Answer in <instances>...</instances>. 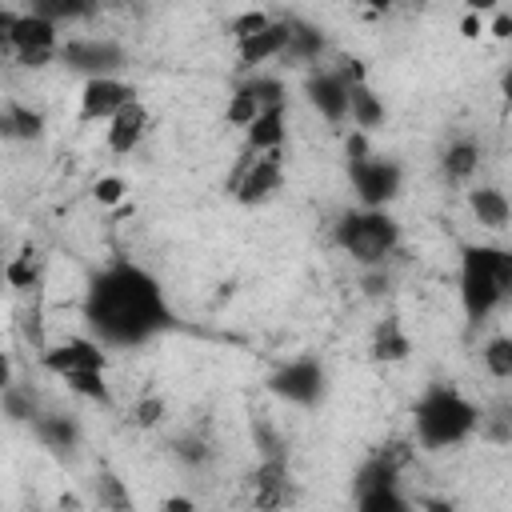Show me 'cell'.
<instances>
[{
    "label": "cell",
    "instance_id": "cell-11",
    "mask_svg": "<svg viewBox=\"0 0 512 512\" xmlns=\"http://www.w3.org/2000/svg\"><path fill=\"white\" fill-rule=\"evenodd\" d=\"M136 96L132 84H124L120 76H96V80H84L80 88V120L92 124V120H116Z\"/></svg>",
    "mask_w": 512,
    "mask_h": 512
},
{
    "label": "cell",
    "instance_id": "cell-37",
    "mask_svg": "<svg viewBox=\"0 0 512 512\" xmlns=\"http://www.w3.org/2000/svg\"><path fill=\"white\" fill-rule=\"evenodd\" d=\"M364 288H368V296H380V292L388 288V276L376 268V272H368V276H364Z\"/></svg>",
    "mask_w": 512,
    "mask_h": 512
},
{
    "label": "cell",
    "instance_id": "cell-42",
    "mask_svg": "<svg viewBox=\"0 0 512 512\" xmlns=\"http://www.w3.org/2000/svg\"><path fill=\"white\" fill-rule=\"evenodd\" d=\"M420 508H424V512H452V504H448V500H424Z\"/></svg>",
    "mask_w": 512,
    "mask_h": 512
},
{
    "label": "cell",
    "instance_id": "cell-14",
    "mask_svg": "<svg viewBox=\"0 0 512 512\" xmlns=\"http://www.w3.org/2000/svg\"><path fill=\"white\" fill-rule=\"evenodd\" d=\"M288 36H292V32H288V20H272L264 32L236 40V60H240V68L252 72V68H260V64L284 56V52H288Z\"/></svg>",
    "mask_w": 512,
    "mask_h": 512
},
{
    "label": "cell",
    "instance_id": "cell-27",
    "mask_svg": "<svg viewBox=\"0 0 512 512\" xmlns=\"http://www.w3.org/2000/svg\"><path fill=\"white\" fill-rule=\"evenodd\" d=\"M40 276H44V260L28 248V252H20V256H12L8 260V268H4V280L12 284V288H36L40 284Z\"/></svg>",
    "mask_w": 512,
    "mask_h": 512
},
{
    "label": "cell",
    "instance_id": "cell-26",
    "mask_svg": "<svg viewBox=\"0 0 512 512\" xmlns=\"http://www.w3.org/2000/svg\"><path fill=\"white\" fill-rule=\"evenodd\" d=\"M356 512H412V504L400 488H368L356 492Z\"/></svg>",
    "mask_w": 512,
    "mask_h": 512
},
{
    "label": "cell",
    "instance_id": "cell-6",
    "mask_svg": "<svg viewBox=\"0 0 512 512\" xmlns=\"http://www.w3.org/2000/svg\"><path fill=\"white\" fill-rule=\"evenodd\" d=\"M280 184H284V156H280V152L256 156V152L244 148V156H240L236 176H232L228 188H232V196H236L240 204H264L268 196L280 192Z\"/></svg>",
    "mask_w": 512,
    "mask_h": 512
},
{
    "label": "cell",
    "instance_id": "cell-4",
    "mask_svg": "<svg viewBox=\"0 0 512 512\" xmlns=\"http://www.w3.org/2000/svg\"><path fill=\"white\" fill-rule=\"evenodd\" d=\"M332 240L340 252H348L356 264L364 268H380L396 244H400V224L384 212V208H352L336 220Z\"/></svg>",
    "mask_w": 512,
    "mask_h": 512
},
{
    "label": "cell",
    "instance_id": "cell-19",
    "mask_svg": "<svg viewBox=\"0 0 512 512\" xmlns=\"http://www.w3.org/2000/svg\"><path fill=\"white\" fill-rule=\"evenodd\" d=\"M32 432H36V440H40L44 448H52V452H72V448L80 444V424H76L68 412H40V416L32 420Z\"/></svg>",
    "mask_w": 512,
    "mask_h": 512
},
{
    "label": "cell",
    "instance_id": "cell-10",
    "mask_svg": "<svg viewBox=\"0 0 512 512\" xmlns=\"http://www.w3.org/2000/svg\"><path fill=\"white\" fill-rule=\"evenodd\" d=\"M40 364L52 372V376H76V372H104L108 368V352L100 340H88V336H72L64 344H48L40 352Z\"/></svg>",
    "mask_w": 512,
    "mask_h": 512
},
{
    "label": "cell",
    "instance_id": "cell-9",
    "mask_svg": "<svg viewBox=\"0 0 512 512\" xmlns=\"http://www.w3.org/2000/svg\"><path fill=\"white\" fill-rule=\"evenodd\" d=\"M60 64L72 72H84V80L116 76V68L124 64V48L104 36H72L60 48Z\"/></svg>",
    "mask_w": 512,
    "mask_h": 512
},
{
    "label": "cell",
    "instance_id": "cell-1",
    "mask_svg": "<svg viewBox=\"0 0 512 512\" xmlns=\"http://www.w3.org/2000/svg\"><path fill=\"white\" fill-rule=\"evenodd\" d=\"M84 320L104 348H136L172 324V308L152 272L132 260L104 264L84 296Z\"/></svg>",
    "mask_w": 512,
    "mask_h": 512
},
{
    "label": "cell",
    "instance_id": "cell-39",
    "mask_svg": "<svg viewBox=\"0 0 512 512\" xmlns=\"http://www.w3.org/2000/svg\"><path fill=\"white\" fill-rule=\"evenodd\" d=\"M492 36H500V40L512 36V16H508V12H496V20H492Z\"/></svg>",
    "mask_w": 512,
    "mask_h": 512
},
{
    "label": "cell",
    "instance_id": "cell-33",
    "mask_svg": "<svg viewBox=\"0 0 512 512\" xmlns=\"http://www.w3.org/2000/svg\"><path fill=\"white\" fill-rule=\"evenodd\" d=\"M164 412H168V404H164L160 396H144V400H136L132 420H136L140 428H156V424H164Z\"/></svg>",
    "mask_w": 512,
    "mask_h": 512
},
{
    "label": "cell",
    "instance_id": "cell-7",
    "mask_svg": "<svg viewBox=\"0 0 512 512\" xmlns=\"http://www.w3.org/2000/svg\"><path fill=\"white\" fill-rule=\"evenodd\" d=\"M268 388L296 404V408H312L324 400V388H328V376H324V364L316 356H296L288 364H280L272 376H268Z\"/></svg>",
    "mask_w": 512,
    "mask_h": 512
},
{
    "label": "cell",
    "instance_id": "cell-18",
    "mask_svg": "<svg viewBox=\"0 0 512 512\" xmlns=\"http://www.w3.org/2000/svg\"><path fill=\"white\" fill-rule=\"evenodd\" d=\"M368 352H372V360H380V364H400V360H408L412 340H408V332H404V324H400L396 316H384V320L372 328Z\"/></svg>",
    "mask_w": 512,
    "mask_h": 512
},
{
    "label": "cell",
    "instance_id": "cell-30",
    "mask_svg": "<svg viewBox=\"0 0 512 512\" xmlns=\"http://www.w3.org/2000/svg\"><path fill=\"white\" fill-rule=\"evenodd\" d=\"M64 384H68V392H76V396H84V400H92L100 408L112 404V392H108L104 372H76V376H64Z\"/></svg>",
    "mask_w": 512,
    "mask_h": 512
},
{
    "label": "cell",
    "instance_id": "cell-17",
    "mask_svg": "<svg viewBox=\"0 0 512 512\" xmlns=\"http://www.w3.org/2000/svg\"><path fill=\"white\" fill-rule=\"evenodd\" d=\"M284 124H288V104H276V108H264L252 128L244 132V148L264 156V152H280L284 148Z\"/></svg>",
    "mask_w": 512,
    "mask_h": 512
},
{
    "label": "cell",
    "instance_id": "cell-29",
    "mask_svg": "<svg viewBox=\"0 0 512 512\" xmlns=\"http://www.w3.org/2000/svg\"><path fill=\"white\" fill-rule=\"evenodd\" d=\"M244 88H248V96H252L260 108H276V104H288V88H284V80H280V76L256 72V76H248V80H244Z\"/></svg>",
    "mask_w": 512,
    "mask_h": 512
},
{
    "label": "cell",
    "instance_id": "cell-13",
    "mask_svg": "<svg viewBox=\"0 0 512 512\" xmlns=\"http://www.w3.org/2000/svg\"><path fill=\"white\" fill-rule=\"evenodd\" d=\"M308 100L328 124H344L348 120V104H352V84L336 68H316L308 76Z\"/></svg>",
    "mask_w": 512,
    "mask_h": 512
},
{
    "label": "cell",
    "instance_id": "cell-3",
    "mask_svg": "<svg viewBox=\"0 0 512 512\" xmlns=\"http://www.w3.org/2000/svg\"><path fill=\"white\" fill-rule=\"evenodd\" d=\"M480 416H484V412H480L464 392H456L452 384H432V388L416 400V408H412V428H416L420 448L444 452V448L464 444V440L480 428Z\"/></svg>",
    "mask_w": 512,
    "mask_h": 512
},
{
    "label": "cell",
    "instance_id": "cell-2",
    "mask_svg": "<svg viewBox=\"0 0 512 512\" xmlns=\"http://www.w3.org/2000/svg\"><path fill=\"white\" fill-rule=\"evenodd\" d=\"M504 300H512V248L464 244L460 248V304L468 324L488 320Z\"/></svg>",
    "mask_w": 512,
    "mask_h": 512
},
{
    "label": "cell",
    "instance_id": "cell-20",
    "mask_svg": "<svg viewBox=\"0 0 512 512\" xmlns=\"http://www.w3.org/2000/svg\"><path fill=\"white\" fill-rule=\"evenodd\" d=\"M440 168H444V176H448L452 184L472 180V172L480 168V144H476L472 136L448 140V148H444V156H440Z\"/></svg>",
    "mask_w": 512,
    "mask_h": 512
},
{
    "label": "cell",
    "instance_id": "cell-8",
    "mask_svg": "<svg viewBox=\"0 0 512 512\" xmlns=\"http://www.w3.org/2000/svg\"><path fill=\"white\" fill-rule=\"evenodd\" d=\"M348 180L352 192L360 200V208H384L388 200L400 196V164L384 160V156H364V160H348Z\"/></svg>",
    "mask_w": 512,
    "mask_h": 512
},
{
    "label": "cell",
    "instance_id": "cell-31",
    "mask_svg": "<svg viewBox=\"0 0 512 512\" xmlns=\"http://www.w3.org/2000/svg\"><path fill=\"white\" fill-rule=\"evenodd\" d=\"M32 12H40L52 24H60V20H84V16H92V4L88 0H36Z\"/></svg>",
    "mask_w": 512,
    "mask_h": 512
},
{
    "label": "cell",
    "instance_id": "cell-35",
    "mask_svg": "<svg viewBox=\"0 0 512 512\" xmlns=\"http://www.w3.org/2000/svg\"><path fill=\"white\" fill-rule=\"evenodd\" d=\"M92 192H96V200H100V204H116V200L124 196V180H120V176H100Z\"/></svg>",
    "mask_w": 512,
    "mask_h": 512
},
{
    "label": "cell",
    "instance_id": "cell-38",
    "mask_svg": "<svg viewBox=\"0 0 512 512\" xmlns=\"http://www.w3.org/2000/svg\"><path fill=\"white\" fill-rule=\"evenodd\" d=\"M164 512H200V508H196V500H188V496H168V500H164Z\"/></svg>",
    "mask_w": 512,
    "mask_h": 512
},
{
    "label": "cell",
    "instance_id": "cell-36",
    "mask_svg": "<svg viewBox=\"0 0 512 512\" xmlns=\"http://www.w3.org/2000/svg\"><path fill=\"white\" fill-rule=\"evenodd\" d=\"M176 456H180V460H188V464H200V460L208 456V448H204L200 440H192V436H188V440H176Z\"/></svg>",
    "mask_w": 512,
    "mask_h": 512
},
{
    "label": "cell",
    "instance_id": "cell-23",
    "mask_svg": "<svg viewBox=\"0 0 512 512\" xmlns=\"http://www.w3.org/2000/svg\"><path fill=\"white\" fill-rule=\"evenodd\" d=\"M348 120L356 124V132L384 124V100L368 88V84H352V104H348Z\"/></svg>",
    "mask_w": 512,
    "mask_h": 512
},
{
    "label": "cell",
    "instance_id": "cell-28",
    "mask_svg": "<svg viewBox=\"0 0 512 512\" xmlns=\"http://www.w3.org/2000/svg\"><path fill=\"white\" fill-rule=\"evenodd\" d=\"M480 356H484V368H488L496 380H512V332L492 336V340L480 348Z\"/></svg>",
    "mask_w": 512,
    "mask_h": 512
},
{
    "label": "cell",
    "instance_id": "cell-41",
    "mask_svg": "<svg viewBox=\"0 0 512 512\" xmlns=\"http://www.w3.org/2000/svg\"><path fill=\"white\" fill-rule=\"evenodd\" d=\"M500 96H504V104L512 108V64H508L504 76H500Z\"/></svg>",
    "mask_w": 512,
    "mask_h": 512
},
{
    "label": "cell",
    "instance_id": "cell-32",
    "mask_svg": "<svg viewBox=\"0 0 512 512\" xmlns=\"http://www.w3.org/2000/svg\"><path fill=\"white\" fill-rule=\"evenodd\" d=\"M260 112H264V108H260V104H256V100H252V96H248V88H244V84H240V88H236V92H232V100H228V108H224V120H228V124H236V128H244V132H248V128H252V120H256V116H260Z\"/></svg>",
    "mask_w": 512,
    "mask_h": 512
},
{
    "label": "cell",
    "instance_id": "cell-15",
    "mask_svg": "<svg viewBox=\"0 0 512 512\" xmlns=\"http://www.w3.org/2000/svg\"><path fill=\"white\" fill-rule=\"evenodd\" d=\"M148 128H152L148 108H144L140 100H132L116 120H108V152H116V156L136 152V148H140V140L148 136Z\"/></svg>",
    "mask_w": 512,
    "mask_h": 512
},
{
    "label": "cell",
    "instance_id": "cell-22",
    "mask_svg": "<svg viewBox=\"0 0 512 512\" xmlns=\"http://www.w3.org/2000/svg\"><path fill=\"white\" fill-rule=\"evenodd\" d=\"M288 60H296V64H312V60H320V52H324V32L320 28H312V24H304V20H288Z\"/></svg>",
    "mask_w": 512,
    "mask_h": 512
},
{
    "label": "cell",
    "instance_id": "cell-24",
    "mask_svg": "<svg viewBox=\"0 0 512 512\" xmlns=\"http://www.w3.org/2000/svg\"><path fill=\"white\" fill-rule=\"evenodd\" d=\"M96 500L108 512H132V492H128V484L112 468H100L96 472Z\"/></svg>",
    "mask_w": 512,
    "mask_h": 512
},
{
    "label": "cell",
    "instance_id": "cell-34",
    "mask_svg": "<svg viewBox=\"0 0 512 512\" xmlns=\"http://www.w3.org/2000/svg\"><path fill=\"white\" fill-rule=\"evenodd\" d=\"M268 24H272V16H268V12H256V8H252V12H240V16L232 20V36H236V40H244V36L264 32Z\"/></svg>",
    "mask_w": 512,
    "mask_h": 512
},
{
    "label": "cell",
    "instance_id": "cell-25",
    "mask_svg": "<svg viewBox=\"0 0 512 512\" xmlns=\"http://www.w3.org/2000/svg\"><path fill=\"white\" fill-rule=\"evenodd\" d=\"M0 404H4V416H8V420H16V424H20V420H24V424H32V420L44 412V408L36 404V396H32L28 388L12 384V380L4 384V392H0Z\"/></svg>",
    "mask_w": 512,
    "mask_h": 512
},
{
    "label": "cell",
    "instance_id": "cell-40",
    "mask_svg": "<svg viewBox=\"0 0 512 512\" xmlns=\"http://www.w3.org/2000/svg\"><path fill=\"white\" fill-rule=\"evenodd\" d=\"M460 28H464V36H480V32H484V24H480V16H476V12H468Z\"/></svg>",
    "mask_w": 512,
    "mask_h": 512
},
{
    "label": "cell",
    "instance_id": "cell-12",
    "mask_svg": "<svg viewBox=\"0 0 512 512\" xmlns=\"http://www.w3.org/2000/svg\"><path fill=\"white\" fill-rule=\"evenodd\" d=\"M292 500V472L288 456H268L252 468V504L260 512H280Z\"/></svg>",
    "mask_w": 512,
    "mask_h": 512
},
{
    "label": "cell",
    "instance_id": "cell-5",
    "mask_svg": "<svg viewBox=\"0 0 512 512\" xmlns=\"http://www.w3.org/2000/svg\"><path fill=\"white\" fill-rule=\"evenodd\" d=\"M0 48L8 56H16V64L24 68H44L52 60H60V24L44 20L40 12H16L8 4H0Z\"/></svg>",
    "mask_w": 512,
    "mask_h": 512
},
{
    "label": "cell",
    "instance_id": "cell-16",
    "mask_svg": "<svg viewBox=\"0 0 512 512\" xmlns=\"http://www.w3.org/2000/svg\"><path fill=\"white\" fill-rule=\"evenodd\" d=\"M468 212H472V220L480 228L500 232L512 220V200L500 188H492V184H476V188H468Z\"/></svg>",
    "mask_w": 512,
    "mask_h": 512
},
{
    "label": "cell",
    "instance_id": "cell-21",
    "mask_svg": "<svg viewBox=\"0 0 512 512\" xmlns=\"http://www.w3.org/2000/svg\"><path fill=\"white\" fill-rule=\"evenodd\" d=\"M0 132L8 140H40L44 136V116L20 100H8L0 112Z\"/></svg>",
    "mask_w": 512,
    "mask_h": 512
}]
</instances>
